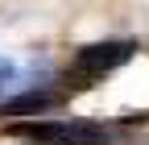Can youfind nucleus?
Returning <instances> with one entry per match:
<instances>
[{"label":"nucleus","mask_w":149,"mask_h":145,"mask_svg":"<svg viewBox=\"0 0 149 145\" xmlns=\"http://www.w3.org/2000/svg\"><path fill=\"white\" fill-rule=\"evenodd\" d=\"M8 137L17 141H37V145H104V133L91 124H8Z\"/></svg>","instance_id":"f257e3e1"},{"label":"nucleus","mask_w":149,"mask_h":145,"mask_svg":"<svg viewBox=\"0 0 149 145\" xmlns=\"http://www.w3.org/2000/svg\"><path fill=\"white\" fill-rule=\"evenodd\" d=\"M128 54H133V46L128 42H100V46H83L79 50V58H74V66H70V79H83V87L87 83H95L100 75H108V70H116Z\"/></svg>","instance_id":"f03ea898"},{"label":"nucleus","mask_w":149,"mask_h":145,"mask_svg":"<svg viewBox=\"0 0 149 145\" xmlns=\"http://www.w3.org/2000/svg\"><path fill=\"white\" fill-rule=\"evenodd\" d=\"M54 104V96H21V100H13V104H4V112L8 116H21V112H42V108H50Z\"/></svg>","instance_id":"7ed1b4c3"}]
</instances>
